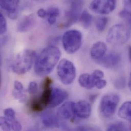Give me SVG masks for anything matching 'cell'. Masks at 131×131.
Instances as JSON below:
<instances>
[{
  "instance_id": "1",
  "label": "cell",
  "mask_w": 131,
  "mask_h": 131,
  "mask_svg": "<svg viewBox=\"0 0 131 131\" xmlns=\"http://www.w3.org/2000/svg\"><path fill=\"white\" fill-rule=\"evenodd\" d=\"M61 57V52L56 47L49 46L44 48L37 55L35 61V71L39 75L50 73L57 64Z\"/></svg>"
},
{
  "instance_id": "2",
  "label": "cell",
  "mask_w": 131,
  "mask_h": 131,
  "mask_svg": "<svg viewBox=\"0 0 131 131\" xmlns=\"http://www.w3.org/2000/svg\"><path fill=\"white\" fill-rule=\"evenodd\" d=\"M37 55L35 51L27 49L19 53L11 66L12 70L18 74H23L28 71L35 62Z\"/></svg>"
},
{
  "instance_id": "3",
  "label": "cell",
  "mask_w": 131,
  "mask_h": 131,
  "mask_svg": "<svg viewBox=\"0 0 131 131\" xmlns=\"http://www.w3.org/2000/svg\"><path fill=\"white\" fill-rule=\"evenodd\" d=\"M52 80L47 77L43 83V91L39 97L34 99L31 102V108L33 111L40 112L49 107L52 88L51 87Z\"/></svg>"
},
{
  "instance_id": "4",
  "label": "cell",
  "mask_w": 131,
  "mask_h": 131,
  "mask_svg": "<svg viewBox=\"0 0 131 131\" xmlns=\"http://www.w3.org/2000/svg\"><path fill=\"white\" fill-rule=\"evenodd\" d=\"M130 36V30L126 25L116 24L110 29L106 39L107 42L111 45H122L128 40Z\"/></svg>"
},
{
  "instance_id": "5",
  "label": "cell",
  "mask_w": 131,
  "mask_h": 131,
  "mask_svg": "<svg viewBox=\"0 0 131 131\" xmlns=\"http://www.w3.org/2000/svg\"><path fill=\"white\" fill-rule=\"evenodd\" d=\"M62 42L63 48L68 54L75 53L81 46L82 34L77 30H68L63 35Z\"/></svg>"
},
{
  "instance_id": "6",
  "label": "cell",
  "mask_w": 131,
  "mask_h": 131,
  "mask_svg": "<svg viewBox=\"0 0 131 131\" xmlns=\"http://www.w3.org/2000/svg\"><path fill=\"white\" fill-rule=\"evenodd\" d=\"M119 102V96L115 93L104 95L101 99L99 110L101 114L105 118L111 117L115 112Z\"/></svg>"
},
{
  "instance_id": "7",
  "label": "cell",
  "mask_w": 131,
  "mask_h": 131,
  "mask_svg": "<svg viewBox=\"0 0 131 131\" xmlns=\"http://www.w3.org/2000/svg\"><path fill=\"white\" fill-rule=\"evenodd\" d=\"M57 73L62 83L69 85L73 82L76 77V69L71 61L63 59L58 65Z\"/></svg>"
},
{
  "instance_id": "8",
  "label": "cell",
  "mask_w": 131,
  "mask_h": 131,
  "mask_svg": "<svg viewBox=\"0 0 131 131\" xmlns=\"http://www.w3.org/2000/svg\"><path fill=\"white\" fill-rule=\"evenodd\" d=\"M89 7L95 13L108 14L115 9L116 0H92Z\"/></svg>"
},
{
  "instance_id": "9",
  "label": "cell",
  "mask_w": 131,
  "mask_h": 131,
  "mask_svg": "<svg viewBox=\"0 0 131 131\" xmlns=\"http://www.w3.org/2000/svg\"><path fill=\"white\" fill-rule=\"evenodd\" d=\"M82 3L80 0H73L70 8L66 12V22L64 27H68L80 19L82 13Z\"/></svg>"
},
{
  "instance_id": "10",
  "label": "cell",
  "mask_w": 131,
  "mask_h": 131,
  "mask_svg": "<svg viewBox=\"0 0 131 131\" xmlns=\"http://www.w3.org/2000/svg\"><path fill=\"white\" fill-rule=\"evenodd\" d=\"M20 0H1V8L11 19L17 18L20 6Z\"/></svg>"
},
{
  "instance_id": "11",
  "label": "cell",
  "mask_w": 131,
  "mask_h": 131,
  "mask_svg": "<svg viewBox=\"0 0 131 131\" xmlns=\"http://www.w3.org/2000/svg\"><path fill=\"white\" fill-rule=\"evenodd\" d=\"M67 94L65 91L58 88H52L51 100L49 105V108H55L62 104L66 99Z\"/></svg>"
},
{
  "instance_id": "12",
  "label": "cell",
  "mask_w": 131,
  "mask_h": 131,
  "mask_svg": "<svg viewBox=\"0 0 131 131\" xmlns=\"http://www.w3.org/2000/svg\"><path fill=\"white\" fill-rule=\"evenodd\" d=\"M74 110L75 115L82 119L88 118L91 111L90 105L85 101H80L74 103Z\"/></svg>"
},
{
  "instance_id": "13",
  "label": "cell",
  "mask_w": 131,
  "mask_h": 131,
  "mask_svg": "<svg viewBox=\"0 0 131 131\" xmlns=\"http://www.w3.org/2000/svg\"><path fill=\"white\" fill-rule=\"evenodd\" d=\"M0 126L3 131H17L21 130V125L15 119L8 118L6 116H1L0 118Z\"/></svg>"
},
{
  "instance_id": "14",
  "label": "cell",
  "mask_w": 131,
  "mask_h": 131,
  "mask_svg": "<svg viewBox=\"0 0 131 131\" xmlns=\"http://www.w3.org/2000/svg\"><path fill=\"white\" fill-rule=\"evenodd\" d=\"M58 114L62 118L72 120L75 117V113L74 110V103L68 102L63 104L58 110Z\"/></svg>"
},
{
  "instance_id": "15",
  "label": "cell",
  "mask_w": 131,
  "mask_h": 131,
  "mask_svg": "<svg viewBox=\"0 0 131 131\" xmlns=\"http://www.w3.org/2000/svg\"><path fill=\"white\" fill-rule=\"evenodd\" d=\"M121 60V56L115 53H111L104 55L101 59L97 60L98 63L103 67L111 68L118 65Z\"/></svg>"
},
{
  "instance_id": "16",
  "label": "cell",
  "mask_w": 131,
  "mask_h": 131,
  "mask_svg": "<svg viewBox=\"0 0 131 131\" xmlns=\"http://www.w3.org/2000/svg\"><path fill=\"white\" fill-rule=\"evenodd\" d=\"M107 50V47L105 43L102 41H97L91 47L90 56L94 60H98L105 55Z\"/></svg>"
},
{
  "instance_id": "17",
  "label": "cell",
  "mask_w": 131,
  "mask_h": 131,
  "mask_svg": "<svg viewBox=\"0 0 131 131\" xmlns=\"http://www.w3.org/2000/svg\"><path fill=\"white\" fill-rule=\"evenodd\" d=\"M35 19L34 15H29L24 16L18 23L17 31L21 33L26 32L30 30L35 25Z\"/></svg>"
},
{
  "instance_id": "18",
  "label": "cell",
  "mask_w": 131,
  "mask_h": 131,
  "mask_svg": "<svg viewBox=\"0 0 131 131\" xmlns=\"http://www.w3.org/2000/svg\"><path fill=\"white\" fill-rule=\"evenodd\" d=\"M41 121L43 125L49 128H58L60 126L58 117L52 112H46L41 116Z\"/></svg>"
},
{
  "instance_id": "19",
  "label": "cell",
  "mask_w": 131,
  "mask_h": 131,
  "mask_svg": "<svg viewBox=\"0 0 131 131\" xmlns=\"http://www.w3.org/2000/svg\"><path fill=\"white\" fill-rule=\"evenodd\" d=\"M96 80L92 74L83 73L80 75L79 78V83L81 86L87 89H90L95 87Z\"/></svg>"
},
{
  "instance_id": "20",
  "label": "cell",
  "mask_w": 131,
  "mask_h": 131,
  "mask_svg": "<svg viewBox=\"0 0 131 131\" xmlns=\"http://www.w3.org/2000/svg\"><path fill=\"white\" fill-rule=\"evenodd\" d=\"M119 116L131 123V101L124 103L118 111Z\"/></svg>"
},
{
  "instance_id": "21",
  "label": "cell",
  "mask_w": 131,
  "mask_h": 131,
  "mask_svg": "<svg viewBox=\"0 0 131 131\" xmlns=\"http://www.w3.org/2000/svg\"><path fill=\"white\" fill-rule=\"evenodd\" d=\"M47 11V19L49 25H54L57 20V18L60 14V10L59 8L56 7H52L49 8Z\"/></svg>"
},
{
  "instance_id": "22",
  "label": "cell",
  "mask_w": 131,
  "mask_h": 131,
  "mask_svg": "<svg viewBox=\"0 0 131 131\" xmlns=\"http://www.w3.org/2000/svg\"><path fill=\"white\" fill-rule=\"evenodd\" d=\"M79 19L83 27L88 29L92 23L93 17L88 11L85 10L82 12Z\"/></svg>"
},
{
  "instance_id": "23",
  "label": "cell",
  "mask_w": 131,
  "mask_h": 131,
  "mask_svg": "<svg viewBox=\"0 0 131 131\" xmlns=\"http://www.w3.org/2000/svg\"><path fill=\"white\" fill-rule=\"evenodd\" d=\"M108 20L107 17L103 16L98 18L95 22V25L97 30L99 32L104 31L108 24Z\"/></svg>"
},
{
  "instance_id": "24",
  "label": "cell",
  "mask_w": 131,
  "mask_h": 131,
  "mask_svg": "<svg viewBox=\"0 0 131 131\" xmlns=\"http://www.w3.org/2000/svg\"><path fill=\"white\" fill-rule=\"evenodd\" d=\"M127 129L125 125L122 122H115L110 124L107 129L108 131H125Z\"/></svg>"
},
{
  "instance_id": "25",
  "label": "cell",
  "mask_w": 131,
  "mask_h": 131,
  "mask_svg": "<svg viewBox=\"0 0 131 131\" xmlns=\"http://www.w3.org/2000/svg\"><path fill=\"white\" fill-rule=\"evenodd\" d=\"M119 15L131 27V11L128 10H123L119 12Z\"/></svg>"
},
{
  "instance_id": "26",
  "label": "cell",
  "mask_w": 131,
  "mask_h": 131,
  "mask_svg": "<svg viewBox=\"0 0 131 131\" xmlns=\"http://www.w3.org/2000/svg\"><path fill=\"white\" fill-rule=\"evenodd\" d=\"M7 29V22L4 15L1 13L0 14V33L1 35L4 34Z\"/></svg>"
},
{
  "instance_id": "27",
  "label": "cell",
  "mask_w": 131,
  "mask_h": 131,
  "mask_svg": "<svg viewBox=\"0 0 131 131\" xmlns=\"http://www.w3.org/2000/svg\"><path fill=\"white\" fill-rule=\"evenodd\" d=\"M13 95L14 97L18 100L19 102H23L25 100L26 95L24 93V91H17L15 90L13 92Z\"/></svg>"
},
{
  "instance_id": "28",
  "label": "cell",
  "mask_w": 131,
  "mask_h": 131,
  "mask_svg": "<svg viewBox=\"0 0 131 131\" xmlns=\"http://www.w3.org/2000/svg\"><path fill=\"white\" fill-rule=\"evenodd\" d=\"M126 79L123 77L117 79L114 83L115 87L118 89H121L125 88L126 86Z\"/></svg>"
},
{
  "instance_id": "29",
  "label": "cell",
  "mask_w": 131,
  "mask_h": 131,
  "mask_svg": "<svg viewBox=\"0 0 131 131\" xmlns=\"http://www.w3.org/2000/svg\"><path fill=\"white\" fill-rule=\"evenodd\" d=\"M38 86L36 82H31L29 85L28 88V92L30 94H35L37 91Z\"/></svg>"
},
{
  "instance_id": "30",
  "label": "cell",
  "mask_w": 131,
  "mask_h": 131,
  "mask_svg": "<svg viewBox=\"0 0 131 131\" xmlns=\"http://www.w3.org/2000/svg\"><path fill=\"white\" fill-rule=\"evenodd\" d=\"M4 114L5 116L10 118H15L16 113L14 110L12 108H7L4 110Z\"/></svg>"
},
{
  "instance_id": "31",
  "label": "cell",
  "mask_w": 131,
  "mask_h": 131,
  "mask_svg": "<svg viewBox=\"0 0 131 131\" xmlns=\"http://www.w3.org/2000/svg\"><path fill=\"white\" fill-rule=\"evenodd\" d=\"M92 76L96 80L103 79L104 77V73L103 71L100 70H95L92 73Z\"/></svg>"
},
{
  "instance_id": "32",
  "label": "cell",
  "mask_w": 131,
  "mask_h": 131,
  "mask_svg": "<svg viewBox=\"0 0 131 131\" xmlns=\"http://www.w3.org/2000/svg\"><path fill=\"white\" fill-rule=\"evenodd\" d=\"M107 85V81L103 79H99L96 80L95 82V87L97 89H103Z\"/></svg>"
},
{
  "instance_id": "33",
  "label": "cell",
  "mask_w": 131,
  "mask_h": 131,
  "mask_svg": "<svg viewBox=\"0 0 131 131\" xmlns=\"http://www.w3.org/2000/svg\"><path fill=\"white\" fill-rule=\"evenodd\" d=\"M14 86L15 90H17V91L24 90V86L23 84L18 81H15L14 82Z\"/></svg>"
},
{
  "instance_id": "34",
  "label": "cell",
  "mask_w": 131,
  "mask_h": 131,
  "mask_svg": "<svg viewBox=\"0 0 131 131\" xmlns=\"http://www.w3.org/2000/svg\"><path fill=\"white\" fill-rule=\"evenodd\" d=\"M37 15L41 18H44L47 17V11L43 8H40L37 11Z\"/></svg>"
},
{
  "instance_id": "35",
  "label": "cell",
  "mask_w": 131,
  "mask_h": 131,
  "mask_svg": "<svg viewBox=\"0 0 131 131\" xmlns=\"http://www.w3.org/2000/svg\"><path fill=\"white\" fill-rule=\"evenodd\" d=\"M128 53H129V60L131 62V46H130L128 48Z\"/></svg>"
},
{
  "instance_id": "36",
  "label": "cell",
  "mask_w": 131,
  "mask_h": 131,
  "mask_svg": "<svg viewBox=\"0 0 131 131\" xmlns=\"http://www.w3.org/2000/svg\"><path fill=\"white\" fill-rule=\"evenodd\" d=\"M129 87L130 88V89L131 90V72L130 75V78H129Z\"/></svg>"
},
{
  "instance_id": "37",
  "label": "cell",
  "mask_w": 131,
  "mask_h": 131,
  "mask_svg": "<svg viewBox=\"0 0 131 131\" xmlns=\"http://www.w3.org/2000/svg\"><path fill=\"white\" fill-rule=\"evenodd\" d=\"M128 3L131 6V0H128Z\"/></svg>"
},
{
  "instance_id": "38",
  "label": "cell",
  "mask_w": 131,
  "mask_h": 131,
  "mask_svg": "<svg viewBox=\"0 0 131 131\" xmlns=\"http://www.w3.org/2000/svg\"><path fill=\"white\" fill-rule=\"evenodd\" d=\"M130 130H131V126H130Z\"/></svg>"
}]
</instances>
